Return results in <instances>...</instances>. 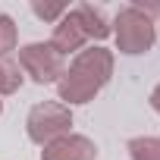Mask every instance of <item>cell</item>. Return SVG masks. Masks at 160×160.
<instances>
[{
	"label": "cell",
	"mask_w": 160,
	"mask_h": 160,
	"mask_svg": "<svg viewBox=\"0 0 160 160\" xmlns=\"http://www.w3.org/2000/svg\"><path fill=\"white\" fill-rule=\"evenodd\" d=\"M113 75V53L104 47H88V50H78L72 66L60 75L57 91L60 101L66 104H88Z\"/></svg>",
	"instance_id": "obj_1"
},
{
	"label": "cell",
	"mask_w": 160,
	"mask_h": 160,
	"mask_svg": "<svg viewBox=\"0 0 160 160\" xmlns=\"http://www.w3.org/2000/svg\"><path fill=\"white\" fill-rule=\"evenodd\" d=\"M113 35H116V47L122 53H144L154 47V22L141 7H126L116 13L113 19Z\"/></svg>",
	"instance_id": "obj_2"
},
{
	"label": "cell",
	"mask_w": 160,
	"mask_h": 160,
	"mask_svg": "<svg viewBox=\"0 0 160 160\" xmlns=\"http://www.w3.org/2000/svg\"><path fill=\"white\" fill-rule=\"evenodd\" d=\"M69 126H72V113L69 107L63 104H53V101H44V104H35L28 110V119H25V129H28V138L41 148H47L50 141L69 135Z\"/></svg>",
	"instance_id": "obj_3"
},
{
	"label": "cell",
	"mask_w": 160,
	"mask_h": 160,
	"mask_svg": "<svg viewBox=\"0 0 160 160\" xmlns=\"http://www.w3.org/2000/svg\"><path fill=\"white\" fill-rule=\"evenodd\" d=\"M19 66L35 78L38 85H47V82H60V75L66 72V66H63V57L50 47V44H44V41H35V44H25L22 50H19Z\"/></svg>",
	"instance_id": "obj_4"
},
{
	"label": "cell",
	"mask_w": 160,
	"mask_h": 160,
	"mask_svg": "<svg viewBox=\"0 0 160 160\" xmlns=\"http://www.w3.org/2000/svg\"><path fill=\"white\" fill-rule=\"evenodd\" d=\"M94 157H98L94 141L85 138V135H72V132L50 141L41 151V160H94Z\"/></svg>",
	"instance_id": "obj_5"
},
{
	"label": "cell",
	"mask_w": 160,
	"mask_h": 160,
	"mask_svg": "<svg viewBox=\"0 0 160 160\" xmlns=\"http://www.w3.org/2000/svg\"><path fill=\"white\" fill-rule=\"evenodd\" d=\"M85 41H88V35H85V28H82V19H78V13L75 10H66V16L57 22V28H53V38H50V47L63 57V53H78L85 47Z\"/></svg>",
	"instance_id": "obj_6"
},
{
	"label": "cell",
	"mask_w": 160,
	"mask_h": 160,
	"mask_svg": "<svg viewBox=\"0 0 160 160\" xmlns=\"http://www.w3.org/2000/svg\"><path fill=\"white\" fill-rule=\"evenodd\" d=\"M75 13H78V19H82V28H85V35L88 38H107L110 35V25H107V19H104V13L101 10H94L91 3H82V7H75Z\"/></svg>",
	"instance_id": "obj_7"
},
{
	"label": "cell",
	"mask_w": 160,
	"mask_h": 160,
	"mask_svg": "<svg viewBox=\"0 0 160 160\" xmlns=\"http://www.w3.org/2000/svg\"><path fill=\"white\" fill-rule=\"evenodd\" d=\"M132 160H160V138H132L129 141Z\"/></svg>",
	"instance_id": "obj_8"
},
{
	"label": "cell",
	"mask_w": 160,
	"mask_h": 160,
	"mask_svg": "<svg viewBox=\"0 0 160 160\" xmlns=\"http://www.w3.org/2000/svg\"><path fill=\"white\" fill-rule=\"evenodd\" d=\"M19 85H22L19 63L0 60V94H13V91H19Z\"/></svg>",
	"instance_id": "obj_9"
},
{
	"label": "cell",
	"mask_w": 160,
	"mask_h": 160,
	"mask_svg": "<svg viewBox=\"0 0 160 160\" xmlns=\"http://www.w3.org/2000/svg\"><path fill=\"white\" fill-rule=\"evenodd\" d=\"M10 50H16V22L0 13V60H7Z\"/></svg>",
	"instance_id": "obj_10"
},
{
	"label": "cell",
	"mask_w": 160,
	"mask_h": 160,
	"mask_svg": "<svg viewBox=\"0 0 160 160\" xmlns=\"http://www.w3.org/2000/svg\"><path fill=\"white\" fill-rule=\"evenodd\" d=\"M32 10H35V16L44 19V22H53V19L60 22V19L66 16V7H63V3H35Z\"/></svg>",
	"instance_id": "obj_11"
},
{
	"label": "cell",
	"mask_w": 160,
	"mask_h": 160,
	"mask_svg": "<svg viewBox=\"0 0 160 160\" xmlns=\"http://www.w3.org/2000/svg\"><path fill=\"white\" fill-rule=\"evenodd\" d=\"M151 107H154V110L160 113V85H157V88L151 91Z\"/></svg>",
	"instance_id": "obj_12"
},
{
	"label": "cell",
	"mask_w": 160,
	"mask_h": 160,
	"mask_svg": "<svg viewBox=\"0 0 160 160\" xmlns=\"http://www.w3.org/2000/svg\"><path fill=\"white\" fill-rule=\"evenodd\" d=\"M0 110H3V104H0Z\"/></svg>",
	"instance_id": "obj_13"
}]
</instances>
